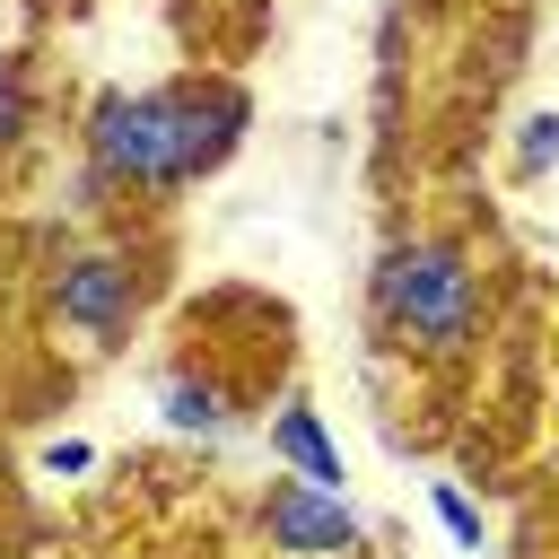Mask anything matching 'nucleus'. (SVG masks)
I'll list each match as a JSON object with an SVG mask.
<instances>
[{"instance_id": "nucleus-1", "label": "nucleus", "mask_w": 559, "mask_h": 559, "mask_svg": "<svg viewBox=\"0 0 559 559\" xmlns=\"http://www.w3.org/2000/svg\"><path fill=\"white\" fill-rule=\"evenodd\" d=\"M245 131V96L236 87H148V96H105L87 122V157L105 183H192L210 175Z\"/></svg>"}, {"instance_id": "nucleus-2", "label": "nucleus", "mask_w": 559, "mask_h": 559, "mask_svg": "<svg viewBox=\"0 0 559 559\" xmlns=\"http://www.w3.org/2000/svg\"><path fill=\"white\" fill-rule=\"evenodd\" d=\"M376 306H384V323H393L402 341L454 349V341L472 332L480 288H472V262H463L454 245H393V253L376 262Z\"/></svg>"}, {"instance_id": "nucleus-3", "label": "nucleus", "mask_w": 559, "mask_h": 559, "mask_svg": "<svg viewBox=\"0 0 559 559\" xmlns=\"http://www.w3.org/2000/svg\"><path fill=\"white\" fill-rule=\"evenodd\" d=\"M262 533L288 550V559H332V550H358V515L323 489V480H280L271 498H262Z\"/></svg>"}, {"instance_id": "nucleus-4", "label": "nucleus", "mask_w": 559, "mask_h": 559, "mask_svg": "<svg viewBox=\"0 0 559 559\" xmlns=\"http://www.w3.org/2000/svg\"><path fill=\"white\" fill-rule=\"evenodd\" d=\"M52 306H61L70 332L114 341V332L131 323V271H122L114 253H70V262L52 271Z\"/></svg>"}, {"instance_id": "nucleus-5", "label": "nucleus", "mask_w": 559, "mask_h": 559, "mask_svg": "<svg viewBox=\"0 0 559 559\" xmlns=\"http://www.w3.org/2000/svg\"><path fill=\"white\" fill-rule=\"evenodd\" d=\"M271 445L306 472V480H323V489H341V454H332V437H323V419H314V402H280V419H271Z\"/></svg>"}, {"instance_id": "nucleus-6", "label": "nucleus", "mask_w": 559, "mask_h": 559, "mask_svg": "<svg viewBox=\"0 0 559 559\" xmlns=\"http://www.w3.org/2000/svg\"><path fill=\"white\" fill-rule=\"evenodd\" d=\"M166 419H175L183 437H218V428H227V393H210V384L175 376V384H166Z\"/></svg>"}, {"instance_id": "nucleus-7", "label": "nucleus", "mask_w": 559, "mask_h": 559, "mask_svg": "<svg viewBox=\"0 0 559 559\" xmlns=\"http://www.w3.org/2000/svg\"><path fill=\"white\" fill-rule=\"evenodd\" d=\"M428 498H437V515H445V533H454V542H463V550H480V542H489V533H480V515H472V498H463V489H454V480H437V489H428Z\"/></svg>"}, {"instance_id": "nucleus-8", "label": "nucleus", "mask_w": 559, "mask_h": 559, "mask_svg": "<svg viewBox=\"0 0 559 559\" xmlns=\"http://www.w3.org/2000/svg\"><path fill=\"white\" fill-rule=\"evenodd\" d=\"M515 157H524V175L559 166V114H533V122H524V148H515Z\"/></svg>"}, {"instance_id": "nucleus-9", "label": "nucleus", "mask_w": 559, "mask_h": 559, "mask_svg": "<svg viewBox=\"0 0 559 559\" xmlns=\"http://www.w3.org/2000/svg\"><path fill=\"white\" fill-rule=\"evenodd\" d=\"M87 463H96V454H87L79 437H52V445H44V472H87Z\"/></svg>"}, {"instance_id": "nucleus-10", "label": "nucleus", "mask_w": 559, "mask_h": 559, "mask_svg": "<svg viewBox=\"0 0 559 559\" xmlns=\"http://www.w3.org/2000/svg\"><path fill=\"white\" fill-rule=\"evenodd\" d=\"M17 122H26V96H17V87H0V140H17Z\"/></svg>"}]
</instances>
